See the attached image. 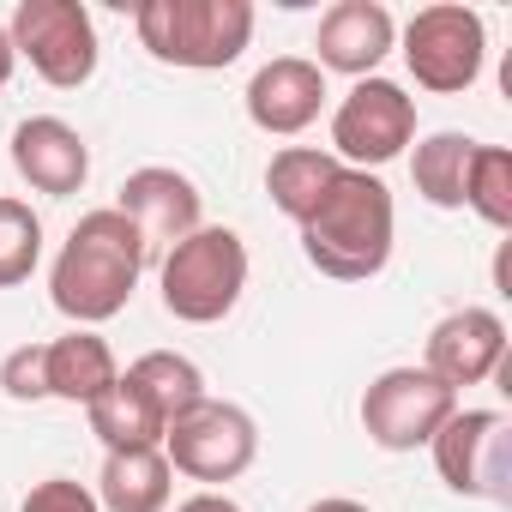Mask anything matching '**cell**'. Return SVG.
I'll return each instance as SVG.
<instances>
[{"mask_svg": "<svg viewBox=\"0 0 512 512\" xmlns=\"http://www.w3.org/2000/svg\"><path fill=\"white\" fill-rule=\"evenodd\" d=\"M145 241H139V229L115 211V205H103V211H85L79 223H73V235H67V247L55 253V272H49V296H55V308L73 320V326H103V320H115L127 302H133V290H139V278H145Z\"/></svg>", "mask_w": 512, "mask_h": 512, "instance_id": "cell-1", "label": "cell"}, {"mask_svg": "<svg viewBox=\"0 0 512 512\" xmlns=\"http://www.w3.org/2000/svg\"><path fill=\"white\" fill-rule=\"evenodd\" d=\"M13 55L31 61L37 79H49L55 91H79L97 73V25L79 0H19L13 7Z\"/></svg>", "mask_w": 512, "mask_h": 512, "instance_id": "cell-5", "label": "cell"}, {"mask_svg": "<svg viewBox=\"0 0 512 512\" xmlns=\"http://www.w3.org/2000/svg\"><path fill=\"white\" fill-rule=\"evenodd\" d=\"M85 416H91V434L109 446V452H133V446H163V416L151 410V398L121 374L97 404H85Z\"/></svg>", "mask_w": 512, "mask_h": 512, "instance_id": "cell-19", "label": "cell"}, {"mask_svg": "<svg viewBox=\"0 0 512 512\" xmlns=\"http://www.w3.org/2000/svg\"><path fill=\"white\" fill-rule=\"evenodd\" d=\"M302 229V253L320 278L338 284H368L386 272L392 260V235H398V205L392 187L368 169H338V181L326 187V199L308 211Z\"/></svg>", "mask_w": 512, "mask_h": 512, "instance_id": "cell-2", "label": "cell"}, {"mask_svg": "<svg viewBox=\"0 0 512 512\" xmlns=\"http://www.w3.org/2000/svg\"><path fill=\"white\" fill-rule=\"evenodd\" d=\"M434 446V470L452 494H470V500H494L506 506L512 488H506V464H512V422L500 410H452L446 428L428 440Z\"/></svg>", "mask_w": 512, "mask_h": 512, "instance_id": "cell-9", "label": "cell"}, {"mask_svg": "<svg viewBox=\"0 0 512 512\" xmlns=\"http://www.w3.org/2000/svg\"><path fill=\"white\" fill-rule=\"evenodd\" d=\"M13 169H19L37 193L67 199V193H79L85 175H91V145H85V133L67 127L61 115H31V121H19V133H13Z\"/></svg>", "mask_w": 512, "mask_h": 512, "instance_id": "cell-15", "label": "cell"}, {"mask_svg": "<svg viewBox=\"0 0 512 512\" xmlns=\"http://www.w3.org/2000/svg\"><path fill=\"white\" fill-rule=\"evenodd\" d=\"M175 512H241V506H235L229 494H211V488H205V494H193V500H181Z\"/></svg>", "mask_w": 512, "mask_h": 512, "instance_id": "cell-26", "label": "cell"}, {"mask_svg": "<svg viewBox=\"0 0 512 512\" xmlns=\"http://www.w3.org/2000/svg\"><path fill=\"white\" fill-rule=\"evenodd\" d=\"M446 392L482 386L488 374L506 368V320L494 308H458L428 332V362H422Z\"/></svg>", "mask_w": 512, "mask_h": 512, "instance_id": "cell-12", "label": "cell"}, {"mask_svg": "<svg viewBox=\"0 0 512 512\" xmlns=\"http://www.w3.org/2000/svg\"><path fill=\"white\" fill-rule=\"evenodd\" d=\"M115 211L139 229L145 253H151V247H163V253H169L175 241H187V235L205 223V193H199L181 169L151 163V169H133V175L121 181Z\"/></svg>", "mask_w": 512, "mask_h": 512, "instance_id": "cell-11", "label": "cell"}, {"mask_svg": "<svg viewBox=\"0 0 512 512\" xmlns=\"http://www.w3.org/2000/svg\"><path fill=\"white\" fill-rule=\"evenodd\" d=\"M169 458L163 446H133V452H109L103 476H97V506L103 512H163L169 506Z\"/></svg>", "mask_w": 512, "mask_h": 512, "instance_id": "cell-17", "label": "cell"}, {"mask_svg": "<svg viewBox=\"0 0 512 512\" xmlns=\"http://www.w3.org/2000/svg\"><path fill=\"white\" fill-rule=\"evenodd\" d=\"M308 512H368L362 500H350V494H326V500H314Z\"/></svg>", "mask_w": 512, "mask_h": 512, "instance_id": "cell-27", "label": "cell"}, {"mask_svg": "<svg viewBox=\"0 0 512 512\" xmlns=\"http://www.w3.org/2000/svg\"><path fill=\"white\" fill-rule=\"evenodd\" d=\"M253 452H260V428H253V416L241 404H223V398H199L163 434L169 470H181L193 482H235L253 464Z\"/></svg>", "mask_w": 512, "mask_h": 512, "instance_id": "cell-7", "label": "cell"}, {"mask_svg": "<svg viewBox=\"0 0 512 512\" xmlns=\"http://www.w3.org/2000/svg\"><path fill=\"white\" fill-rule=\"evenodd\" d=\"M13 67H19V55H13V37H7V25H0V85L13 79Z\"/></svg>", "mask_w": 512, "mask_h": 512, "instance_id": "cell-28", "label": "cell"}, {"mask_svg": "<svg viewBox=\"0 0 512 512\" xmlns=\"http://www.w3.org/2000/svg\"><path fill=\"white\" fill-rule=\"evenodd\" d=\"M0 392L13 404H43L49 398V344H19L0 362Z\"/></svg>", "mask_w": 512, "mask_h": 512, "instance_id": "cell-24", "label": "cell"}, {"mask_svg": "<svg viewBox=\"0 0 512 512\" xmlns=\"http://www.w3.org/2000/svg\"><path fill=\"white\" fill-rule=\"evenodd\" d=\"M163 308L187 326H217L223 314H235L241 290H247V247L235 229L223 223H199L187 241H175L163 253Z\"/></svg>", "mask_w": 512, "mask_h": 512, "instance_id": "cell-4", "label": "cell"}, {"mask_svg": "<svg viewBox=\"0 0 512 512\" xmlns=\"http://www.w3.org/2000/svg\"><path fill=\"white\" fill-rule=\"evenodd\" d=\"M43 260V217L25 199H0V290H13Z\"/></svg>", "mask_w": 512, "mask_h": 512, "instance_id": "cell-23", "label": "cell"}, {"mask_svg": "<svg viewBox=\"0 0 512 512\" xmlns=\"http://www.w3.org/2000/svg\"><path fill=\"white\" fill-rule=\"evenodd\" d=\"M115 380H121V362H115L109 338L73 326L67 338L49 344V398H61V404H97Z\"/></svg>", "mask_w": 512, "mask_h": 512, "instance_id": "cell-16", "label": "cell"}, {"mask_svg": "<svg viewBox=\"0 0 512 512\" xmlns=\"http://www.w3.org/2000/svg\"><path fill=\"white\" fill-rule=\"evenodd\" d=\"M416 139V97L392 79H356V91L332 115V157L344 169H380Z\"/></svg>", "mask_w": 512, "mask_h": 512, "instance_id": "cell-10", "label": "cell"}, {"mask_svg": "<svg viewBox=\"0 0 512 512\" xmlns=\"http://www.w3.org/2000/svg\"><path fill=\"white\" fill-rule=\"evenodd\" d=\"M338 169L344 163L332 151H320V145H284L272 157V169H266V193H272V205L290 223H308V211L326 199V187L338 181Z\"/></svg>", "mask_w": 512, "mask_h": 512, "instance_id": "cell-18", "label": "cell"}, {"mask_svg": "<svg viewBox=\"0 0 512 512\" xmlns=\"http://www.w3.org/2000/svg\"><path fill=\"white\" fill-rule=\"evenodd\" d=\"M127 380L151 398V410L163 416V422H175L181 410H193L199 398H205V374L187 362V356H175V350H151V356H139L133 368H127ZM169 434V428H163Z\"/></svg>", "mask_w": 512, "mask_h": 512, "instance_id": "cell-21", "label": "cell"}, {"mask_svg": "<svg viewBox=\"0 0 512 512\" xmlns=\"http://www.w3.org/2000/svg\"><path fill=\"white\" fill-rule=\"evenodd\" d=\"M398 43V25L380 0H338L320 19V73H350V79H374V67L392 55Z\"/></svg>", "mask_w": 512, "mask_h": 512, "instance_id": "cell-14", "label": "cell"}, {"mask_svg": "<svg viewBox=\"0 0 512 512\" xmlns=\"http://www.w3.org/2000/svg\"><path fill=\"white\" fill-rule=\"evenodd\" d=\"M470 157H476V139L470 133H428L416 151H410V181L428 205L440 211H464V175H470Z\"/></svg>", "mask_w": 512, "mask_h": 512, "instance_id": "cell-20", "label": "cell"}, {"mask_svg": "<svg viewBox=\"0 0 512 512\" xmlns=\"http://www.w3.org/2000/svg\"><path fill=\"white\" fill-rule=\"evenodd\" d=\"M482 61H488V31H482V13L470 7H422L410 25H404V67L422 91L434 97H458L482 79Z\"/></svg>", "mask_w": 512, "mask_h": 512, "instance_id": "cell-6", "label": "cell"}, {"mask_svg": "<svg viewBox=\"0 0 512 512\" xmlns=\"http://www.w3.org/2000/svg\"><path fill=\"white\" fill-rule=\"evenodd\" d=\"M464 211H476L488 229H512V151L506 145L476 139V157L464 175Z\"/></svg>", "mask_w": 512, "mask_h": 512, "instance_id": "cell-22", "label": "cell"}, {"mask_svg": "<svg viewBox=\"0 0 512 512\" xmlns=\"http://www.w3.org/2000/svg\"><path fill=\"white\" fill-rule=\"evenodd\" d=\"M133 25L163 67H193V73H217L241 61V49L253 43L247 0H145Z\"/></svg>", "mask_w": 512, "mask_h": 512, "instance_id": "cell-3", "label": "cell"}, {"mask_svg": "<svg viewBox=\"0 0 512 512\" xmlns=\"http://www.w3.org/2000/svg\"><path fill=\"white\" fill-rule=\"evenodd\" d=\"M19 512H103V506H97V494H91L85 482H73V476H49V482H37V488L25 494Z\"/></svg>", "mask_w": 512, "mask_h": 512, "instance_id": "cell-25", "label": "cell"}, {"mask_svg": "<svg viewBox=\"0 0 512 512\" xmlns=\"http://www.w3.org/2000/svg\"><path fill=\"white\" fill-rule=\"evenodd\" d=\"M458 410V392H446L428 368H386L362 392V428L380 452H416L428 446L446 416Z\"/></svg>", "mask_w": 512, "mask_h": 512, "instance_id": "cell-8", "label": "cell"}, {"mask_svg": "<svg viewBox=\"0 0 512 512\" xmlns=\"http://www.w3.org/2000/svg\"><path fill=\"white\" fill-rule=\"evenodd\" d=\"M320 109H326V73L302 55H278L247 79V121L260 133H278V139L308 133Z\"/></svg>", "mask_w": 512, "mask_h": 512, "instance_id": "cell-13", "label": "cell"}]
</instances>
